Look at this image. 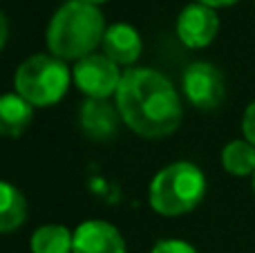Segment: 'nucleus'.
Masks as SVG:
<instances>
[{"mask_svg":"<svg viewBox=\"0 0 255 253\" xmlns=\"http://www.w3.org/2000/svg\"><path fill=\"white\" fill-rule=\"evenodd\" d=\"M117 110L132 132L145 139L172 134L181 124V101L172 83L157 70L132 67L115 94Z\"/></svg>","mask_w":255,"mask_h":253,"instance_id":"obj_1","label":"nucleus"},{"mask_svg":"<svg viewBox=\"0 0 255 253\" xmlns=\"http://www.w3.org/2000/svg\"><path fill=\"white\" fill-rule=\"evenodd\" d=\"M106 29V18L97 4L70 0L52 16L45 43L52 56L61 61H81L103 43Z\"/></svg>","mask_w":255,"mask_h":253,"instance_id":"obj_2","label":"nucleus"},{"mask_svg":"<svg viewBox=\"0 0 255 253\" xmlns=\"http://www.w3.org/2000/svg\"><path fill=\"white\" fill-rule=\"evenodd\" d=\"M206 195V177L190 161H175L161 168L150 182L148 200L163 218H177L193 211Z\"/></svg>","mask_w":255,"mask_h":253,"instance_id":"obj_3","label":"nucleus"},{"mask_svg":"<svg viewBox=\"0 0 255 253\" xmlns=\"http://www.w3.org/2000/svg\"><path fill=\"white\" fill-rule=\"evenodd\" d=\"M13 88L34 108L54 106L70 88V70L65 61L52 54H36L20 63L13 76Z\"/></svg>","mask_w":255,"mask_h":253,"instance_id":"obj_4","label":"nucleus"},{"mask_svg":"<svg viewBox=\"0 0 255 253\" xmlns=\"http://www.w3.org/2000/svg\"><path fill=\"white\" fill-rule=\"evenodd\" d=\"M124 74L119 65L106 56V54H90V56L76 61L74 83L90 99H108L117 94Z\"/></svg>","mask_w":255,"mask_h":253,"instance_id":"obj_5","label":"nucleus"},{"mask_svg":"<svg viewBox=\"0 0 255 253\" xmlns=\"http://www.w3.org/2000/svg\"><path fill=\"white\" fill-rule=\"evenodd\" d=\"M184 92L188 101L199 110H215L226 94L224 76L211 63H193L184 72Z\"/></svg>","mask_w":255,"mask_h":253,"instance_id":"obj_6","label":"nucleus"},{"mask_svg":"<svg viewBox=\"0 0 255 253\" xmlns=\"http://www.w3.org/2000/svg\"><path fill=\"white\" fill-rule=\"evenodd\" d=\"M220 31V18L215 9L199 2H190L177 18V36L190 49H202L215 40Z\"/></svg>","mask_w":255,"mask_h":253,"instance_id":"obj_7","label":"nucleus"},{"mask_svg":"<svg viewBox=\"0 0 255 253\" xmlns=\"http://www.w3.org/2000/svg\"><path fill=\"white\" fill-rule=\"evenodd\" d=\"M72 253H126L119 229L103 220H88L74 231Z\"/></svg>","mask_w":255,"mask_h":253,"instance_id":"obj_8","label":"nucleus"},{"mask_svg":"<svg viewBox=\"0 0 255 253\" xmlns=\"http://www.w3.org/2000/svg\"><path fill=\"white\" fill-rule=\"evenodd\" d=\"M103 54L117 65H132L141 56V36L128 22H115L103 36Z\"/></svg>","mask_w":255,"mask_h":253,"instance_id":"obj_9","label":"nucleus"},{"mask_svg":"<svg viewBox=\"0 0 255 253\" xmlns=\"http://www.w3.org/2000/svg\"><path fill=\"white\" fill-rule=\"evenodd\" d=\"M119 110L108 103V99H88L81 106V128L90 139H110L117 130Z\"/></svg>","mask_w":255,"mask_h":253,"instance_id":"obj_10","label":"nucleus"},{"mask_svg":"<svg viewBox=\"0 0 255 253\" xmlns=\"http://www.w3.org/2000/svg\"><path fill=\"white\" fill-rule=\"evenodd\" d=\"M34 119V106L20 94H2L0 97V134L2 137H20Z\"/></svg>","mask_w":255,"mask_h":253,"instance_id":"obj_11","label":"nucleus"},{"mask_svg":"<svg viewBox=\"0 0 255 253\" xmlns=\"http://www.w3.org/2000/svg\"><path fill=\"white\" fill-rule=\"evenodd\" d=\"M27 218V202L16 186L0 182V233H11Z\"/></svg>","mask_w":255,"mask_h":253,"instance_id":"obj_12","label":"nucleus"},{"mask_svg":"<svg viewBox=\"0 0 255 253\" xmlns=\"http://www.w3.org/2000/svg\"><path fill=\"white\" fill-rule=\"evenodd\" d=\"M31 253H72L74 233L61 224H45L31 233Z\"/></svg>","mask_w":255,"mask_h":253,"instance_id":"obj_13","label":"nucleus"},{"mask_svg":"<svg viewBox=\"0 0 255 253\" xmlns=\"http://www.w3.org/2000/svg\"><path fill=\"white\" fill-rule=\"evenodd\" d=\"M222 166L235 177H247L255 173V146L247 139H235L222 150Z\"/></svg>","mask_w":255,"mask_h":253,"instance_id":"obj_14","label":"nucleus"},{"mask_svg":"<svg viewBox=\"0 0 255 253\" xmlns=\"http://www.w3.org/2000/svg\"><path fill=\"white\" fill-rule=\"evenodd\" d=\"M150 253H197L193 245L184 240H161L152 247Z\"/></svg>","mask_w":255,"mask_h":253,"instance_id":"obj_15","label":"nucleus"},{"mask_svg":"<svg viewBox=\"0 0 255 253\" xmlns=\"http://www.w3.org/2000/svg\"><path fill=\"white\" fill-rule=\"evenodd\" d=\"M242 132H244V137H247V141H249V143H253V146H255V101L247 108V112H244V119H242Z\"/></svg>","mask_w":255,"mask_h":253,"instance_id":"obj_16","label":"nucleus"},{"mask_svg":"<svg viewBox=\"0 0 255 253\" xmlns=\"http://www.w3.org/2000/svg\"><path fill=\"white\" fill-rule=\"evenodd\" d=\"M7 36H9V25H7V18H4V13L0 11V52H2L4 43H7Z\"/></svg>","mask_w":255,"mask_h":253,"instance_id":"obj_17","label":"nucleus"},{"mask_svg":"<svg viewBox=\"0 0 255 253\" xmlns=\"http://www.w3.org/2000/svg\"><path fill=\"white\" fill-rule=\"evenodd\" d=\"M195 2H199V4H206V7L217 9V7H231V4H235V2H238V0H195Z\"/></svg>","mask_w":255,"mask_h":253,"instance_id":"obj_18","label":"nucleus"},{"mask_svg":"<svg viewBox=\"0 0 255 253\" xmlns=\"http://www.w3.org/2000/svg\"><path fill=\"white\" fill-rule=\"evenodd\" d=\"M83 2H90V4H97V7H99V4H101V2H108V0H83Z\"/></svg>","mask_w":255,"mask_h":253,"instance_id":"obj_19","label":"nucleus"},{"mask_svg":"<svg viewBox=\"0 0 255 253\" xmlns=\"http://www.w3.org/2000/svg\"><path fill=\"white\" fill-rule=\"evenodd\" d=\"M253 191H255V173H253Z\"/></svg>","mask_w":255,"mask_h":253,"instance_id":"obj_20","label":"nucleus"}]
</instances>
